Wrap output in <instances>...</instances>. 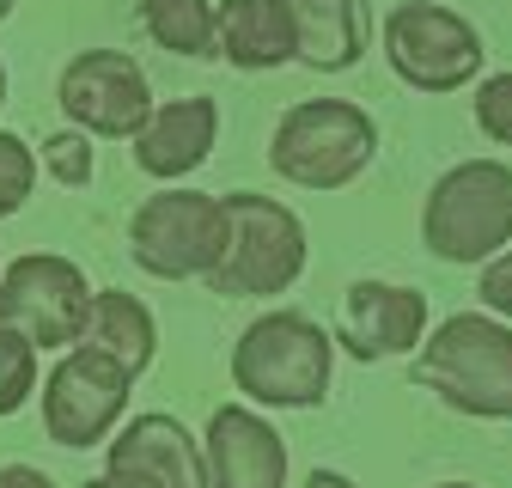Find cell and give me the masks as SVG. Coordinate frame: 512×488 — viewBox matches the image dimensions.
Wrapping results in <instances>:
<instances>
[{
    "label": "cell",
    "mask_w": 512,
    "mask_h": 488,
    "mask_svg": "<svg viewBox=\"0 0 512 488\" xmlns=\"http://www.w3.org/2000/svg\"><path fill=\"white\" fill-rule=\"evenodd\" d=\"M0 110H7V68H0Z\"/></svg>",
    "instance_id": "obj_27"
},
{
    "label": "cell",
    "mask_w": 512,
    "mask_h": 488,
    "mask_svg": "<svg viewBox=\"0 0 512 488\" xmlns=\"http://www.w3.org/2000/svg\"><path fill=\"white\" fill-rule=\"evenodd\" d=\"M37 190V153L13 135V129H0V220H13Z\"/></svg>",
    "instance_id": "obj_20"
},
{
    "label": "cell",
    "mask_w": 512,
    "mask_h": 488,
    "mask_svg": "<svg viewBox=\"0 0 512 488\" xmlns=\"http://www.w3.org/2000/svg\"><path fill=\"white\" fill-rule=\"evenodd\" d=\"M202 470L208 488H287V440L269 415L220 403L202 434Z\"/></svg>",
    "instance_id": "obj_12"
},
{
    "label": "cell",
    "mask_w": 512,
    "mask_h": 488,
    "mask_svg": "<svg viewBox=\"0 0 512 488\" xmlns=\"http://www.w3.org/2000/svg\"><path fill=\"white\" fill-rule=\"evenodd\" d=\"M80 342L104 348L110 360H122L128 373L141 379L147 366H153V354H159V324H153V312H147L135 293H122V287H92Z\"/></svg>",
    "instance_id": "obj_17"
},
{
    "label": "cell",
    "mask_w": 512,
    "mask_h": 488,
    "mask_svg": "<svg viewBox=\"0 0 512 488\" xmlns=\"http://www.w3.org/2000/svg\"><path fill=\"white\" fill-rule=\"evenodd\" d=\"M80 488H159L147 470H135V464H104L98 476H86Z\"/></svg>",
    "instance_id": "obj_24"
},
{
    "label": "cell",
    "mask_w": 512,
    "mask_h": 488,
    "mask_svg": "<svg viewBox=\"0 0 512 488\" xmlns=\"http://www.w3.org/2000/svg\"><path fill=\"white\" fill-rule=\"evenodd\" d=\"M86 305H92V281L74 257H55V251H25L0 269V324L19 330L37 354L43 348H74L80 324H86Z\"/></svg>",
    "instance_id": "obj_9"
},
{
    "label": "cell",
    "mask_w": 512,
    "mask_h": 488,
    "mask_svg": "<svg viewBox=\"0 0 512 488\" xmlns=\"http://www.w3.org/2000/svg\"><path fill=\"white\" fill-rule=\"evenodd\" d=\"M37 165L55 177V183H68V190H80V183H92V135L86 129H61L43 141Z\"/></svg>",
    "instance_id": "obj_21"
},
{
    "label": "cell",
    "mask_w": 512,
    "mask_h": 488,
    "mask_svg": "<svg viewBox=\"0 0 512 488\" xmlns=\"http://www.w3.org/2000/svg\"><path fill=\"white\" fill-rule=\"evenodd\" d=\"M336 336L305 312H263L232 342V385L256 409H317L330 397Z\"/></svg>",
    "instance_id": "obj_2"
},
{
    "label": "cell",
    "mask_w": 512,
    "mask_h": 488,
    "mask_svg": "<svg viewBox=\"0 0 512 488\" xmlns=\"http://www.w3.org/2000/svg\"><path fill=\"white\" fill-rule=\"evenodd\" d=\"M433 488H476V482H433Z\"/></svg>",
    "instance_id": "obj_29"
},
{
    "label": "cell",
    "mask_w": 512,
    "mask_h": 488,
    "mask_svg": "<svg viewBox=\"0 0 512 488\" xmlns=\"http://www.w3.org/2000/svg\"><path fill=\"white\" fill-rule=\"evenodd\" d=\"M293 61L311 74H348L366 55V0H287Z\"/></svg>",
    "instance_id": "obj_16"
},
{
    "label": "cell",
    "mask_w": 512,
    "mask_h": 488,
    "mask_svg": "<svg viewBox=\"0 0 512 488\" xmlns=\"http://www.w3.org/2000/svg\"><path fill=\"white\" fill-rule=\"evenodd\" d=\"M378 159V122L348 98H299L281 110L269 135L275 177L299 190H348V183Z\"/></svg>",
    "instance_id": "obj_4"
},
{
    "label": "cell",
    "mask_w": 512,
    "mask_h": 488,
    "mask_svg": "<svg viewBox=\"0 0 512 488\" xmlns=\"http://www.w3.org/2000/svg\"><path fill=\"white\" fill-rule=\"evenodd\" d=\"M299 488H360V482H354V476H342V470H311Z\"/></svg>",
    "instance_id": "obj_26"
},
{
    "label": "cell",
    "mask_w": 512,
    "mask_h": 488,
    "mask_svg": "<svg viewBox=\"0 0 512 488\" xmlns=\"http://www.w3.org/2000/svg\"><path fill=\"white\" fill-rule=\"evenodd\" d=\"M13 19V0H0V25H7Z\"/></svg>",
    "instance_id": "obj_28"
},
{
    "label": "cell",
    "mask_w": 512,
    "mask_h": 488,
    "mask_svg": "<svg viewBox=\"0 0 512 488\" xmlns=\"http://www.w3.org/2000/svg\"><path fill=\"white\" fill-rule=\"evenodd\" d=\"M104 446H110L104 464H135V470H147L159 488H208L202 440L189 434L177 415H159V409L128 415V421H116V434H110Z\"/></svg>",
    "instance_id": "obj_14"
},
{
    "label": "cell",
    "mask_w": 512,
    "mask_h": 488,
    "mask_svg": "<svg viewBox=\"0 0 512 488\" xmlns=\"http://www.w3.org/2000/svg\"><path fill=\"white\" fill-rule=\"evenodd\" d=\"M476 110V129L494 141V147H512V74H488L470 98Z\"/></svg>",
    "instance_id": "obj_22"
},
{
    "label": "cell",
    "mask_w": 512,
    "mask_h": 488,
    "mask_svg": "<svg viewBox=\"0 0 512 488\" xmlns=\"http://www.w3.org/2000/svg\"><path fill=\"white\" fill-rule=\"evenodd\" d=\"M0 488H55V476L37 464H0Z\"/></svg>",
    "instance_id": "obj_25"
},
{
    "label": "cell",
    "mask_w": 512,
    "mask_h": 488,
    "mask_svg": "<svg viewBox=\"0 0 512 488\" xmlns=\"http://www.w3.org/2000/svg\"><path fill=\"white\" fill-rule=\"evenodd\" d=\"M37 391V348L0 324V415H19Z\"/></svg>",
    "instance_id": "obj_19"
},
{
    "label": "cell",
    "mask_w": 512,
    "mask_h": 488,
    "mask_svg": "<svg viewBox=\"0 0 512 488\" xmlns=\"http://www.w3.org/2000/svg\"><path fill=\"white\" fill-rule=\"evenodd\" d=\"M476 269H482V275H476V299L488 305L494 318L512 324V244H506V251H494L488 263H476Z\"/></svg>",
    "instance_id": "obj_23"
},
{
    "label": "cell",
    "mask_w": 512,
    "mask_h": 488,
    "mask_svg": "<svg viewBox=\"0 0 512 488\" xmlns=\"http://www.w3.org/2000/svg\"><path fill=\"white\" fill-rule=\"evenodd\" d=\"M427 336V293L403 287V281H354L342 293V324H336V342L354 354V360H397V354H415Z\"/></svg>",
    "instance_id": "obj_11"
},
{
    "label": "cell",
    "mask_w": 512,
    "mask_h": 488,
    "mask_svg": "<svg viewBox=\"0 0 512 488\" xmlns=\"http://www.w3.org/2000/svg\"><path fill=\"white\" fill-rule=\"evenodd\" d=\"M220 208H226V244H220L214 269L202 275L208 293H220V299H275V293H287L305 275V257H311L305 220L287 202L256 196V190H232V196H220Z\"/></svg>",
    "instance_id": "obj_3"
},
{
    "label": "cell",
    "mask_w": 512,
    "mask_h": 488,
    "mask_svg": "<svg viewBox=\"0 0 512 488\" xmlns=\"http://www.w3.org/2000/svg\"><path fill=\"white\" fill-rule=\"evenodd\" d=\"M214 61L244 74H269L293 61V19L287 0H220L214 7Z\"/></svg>",
    "instance_id": "obj_15"
},
{
    "label": "cell",
    "mask_w": 512,
    "mask_h": 488,
    "mask_svg": "<svg viewBox=\"0 0 512 488\" xmlns=\"http://www.w3.org/2000/svg\"><path fill=\"white\" fill-rule=\"evenodd\" d=\"M55 104L74 129L98 141H128L153 110V86L128 49H80L55 80Z\"/></svg>",
    "instance_id": "obj_10"
},
{
    "label": "cell",
    "mask_w": 512,
    "mask_h": 488,
    "mask_svg": "<svg viewBox=\"0 0 512 488\" xmlns=\"http://www.w3.org/2000/svg\"><path fill=\"white\" fill-rule=\"evenodd\" d=\"M409 379L445 409L476 421H512V324L494 312H458L421 336Z\"/></svg>",
    "instance_id": "obj_1"
},
{
    "label": "cell",
    "mask_w": 512,
    "mask_h": 488,
    "mask_svg": "<svg viewBox=\"0 0 512 488\" xmlns=\"http://www.w3.org/2000/svg\"><path fill=\"white\" fill-rule=\"evenodd\" d=\"M141 25L165 55L214 61V0H141Z\"/></svg>",
    "instance_id": "obj_18"
},
{
    "label": "cell",
    "mask_w": 512,
    "mask_h": 488,
    "mask_svg": "<svg viewBox=\"0 0 512 488\" xmlns=\"http://www.w3.org/2000/svg\"><path fill=\"white\" fill-rule=\"evenodd\" d=\"M226 244V208L208 190H153L128 214V257L153 281H202Z\"/></svg>",
    "instance_id": "obj_8"
},
{
    "label": "cell",
    "mask_w": 512,
    "mask_h": 488,
    "mask_svg": "<svg viewBox=\"0 0 512 488\" xmlns=\"http://www.w3.org/2000/svg\"><path fill=\"white\" fill-rule=\"evenodd\" d=\"M220 141V104L208 92H183V98H165L147 110V122L128 147H135V165L153 177V183H183L189 171H202L208 153Z\"/></svg>",
    "instance_id": "obj_13"
},
{
    "label": "cell",
    "mask_w": 512,
    "mask_h": 488,
    "mask_svg": "<svg viewBox=\"0 0 512 488\" xmlns=\"http://www.w3.org/2000/svg\"><path fill=\"white\" fill-rule=\"evenodd\" d=\"M421 244L439 263H488L512 244V165L464 159L421 202Z\"/></svg>",
    "instance_id": "obj_5"
},
{
    "label": "cell",
    "mask_w": 512,
    "mask_h": 488,
    "mask_svg": "<svg viewBox=\"0 0 512 488\" xmlns=\"http://www.w3.org/2000/svg\"><path fill=\"white\" fill-rule=\"evenodd\" d=\"M384 61H391V74L427 98H445V92H464L476 74H482V31L439 7V0H403V7L384 13Z\"/></svg>",
    "instance_id": "obj_6"
},
{
    "label": "cell",
    "mask_w": 512,
    "mask_h": 488,
    "mask_svg": "<svg viewBox=\"0 0 512 488\" xmlns=\"http://www.w3.org/2000/svg\"><path fill=\"white\" fill-rule=\"evenodd\" d=\"M128 391H135V373H128L122 360H110L104 348H92V342L61 348L49 379H37L43 434L68 452L104 446L116 434V421L128 415Z\"/></svg>",
    "instance_id": "obj_7"
}]
</instances>
